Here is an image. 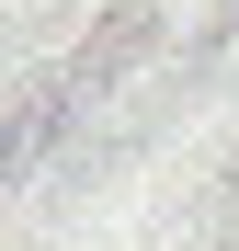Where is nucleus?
<instances>
[{
    "label": "nucleus",
    "mask_w": 239,
    "mask_h": 251,
    "mask_svg": "<svg viewBox=\"0 0 239 251\" xmlns=\"http://www.w3.org/2000/svg\"><path fill=\"white\" fill-rule=\"evenodd\" d=\"M80 103V69H57V80H34L23 103H0V194H12L23 172H34V149L57 137V114Z\"/></svg>",
    "instance_id": "nucleus-1"
}]
</instances>
